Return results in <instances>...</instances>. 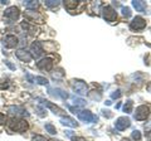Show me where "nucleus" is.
I'll return each instance as SVG.
<instances>
[{"instance_id": "10", "label": "nucleus", "mask_w": 151, "mask_h": 141, "mask_svg": "<svg viewBox=\"0 0 151 141\" xmlns=\"http://www.w3.org/2000/svg\"><path fill=\"white\" fill-rule=\"evenodd\" d=\"M37 67L42 70H50L53 68V62H52L50 58H44L37 63Z\"/></svg>"}, {"instance_id": "5", "label": "nucleus", "mask_w": 151, "mask_h": 141, "mask_svg": "<svg viewBox=\"0 0 151 141\" xmlns=\"http://www.w3.org/2000/svg\"><path fill=\"white\" fill-rule=\"evenodd\" d=\"M102 17L107 22H115L117 19V13L112 6H103L102 8Z\"/></svg>"}, {"instance_id": "36", "label": "nucleus", "mask_w": 151, "mask_h": 141, "mask_svg": "<svg viewBox=\"0 0 151 141\" xmlns=\"http://www.w3.org/2000/svg\"><path fill=\"white\" fill-rule=\"evenodd\" d=\"M105 103H106V105H107V106H110V105H111V101H106Z\"/></svg>"}, {"instance_id": "4", "label": "nucleus", "mask_w": 151, "mask_h": 141, "mask_svg": "<svg viewBox=\"0 0 151 141\" xmlns=\"http://www.w3.org/2000/svg\"><path fill=\"white\" fill-rule=\"evenodd\" d=\"M78 119L83 121V122H88V124H93V122L97 121V116L93 115L91 111L88 110H83L78 112Z\"/></svg>"}, {"instance_id": "32", "label": "nucleus", "mask_w": 151, "mask_h": 141, "mask_svg": "<svg viewBox=\"0 0 151 141\" xmlns=\"http://www.w3.org/2000/svg\"><path fill=\"white\" fill-rule=\"evenodd\" d=\"M72 141H86V139H83V137H74V136H72Z\"/></svg>"}, {"instance_id": "11", "label": "nucleus", "mask_w": 151, "mask_h": 141, "mask_svg": "<svg viewBox=\"0 0 151 141\" xmlns=\"http://www.w3.org/2000/svg\"><path fill=\"white\" fill-rule=\"evenodd\" d=\"M42 53H43L42 44L39 43V42H34V43L32 44V47H30V54H32V57L38 58L39 55H42Z\"/></svg>"}, {"instance_id": "20", "label": "nucleus", "mask_w": 151, "mask_h": 141, "mask_svg": "<svg viewBox=\"0 0 151 141\" xmlns=\"http://www.w3.org/2000/svg\"><path fill=\"white\" fill-rule=\"evenodd\" d=\"M25 8L28 9V10H33V9L35 10V8H38V3L37 1H27Z\"/></svg>"}, {"instance_id": "14", "label": "nucleus", "mask_w": 151, "mask_h": 141, "mask_svg": "<svg viewBox=\"0 0 151 141\" xmlns=\"http://www.w3.org/2000/svg\"><path fill=\"white\" fill-rule=\"evenodd\" d=\"M8 111L10 112L12 115H23V116H27V111L24 109H22V107H19V106H10L8 109Z\"/></svg>"}, {"instance_id": "16", "label": "nucleus", "mask_w": 151, "mask_h": 141, "mask_svg": "<svg viewBox=\"0 0 151 141\" xmlns=\"http://www.w3.org/2000/svg\"><path fill=\"white\" fill-rule=\"evenodd\" d=\"M132 5H134V8H135L137 12L145 13V10H146V4H145V1H140V0H134V1H132Z\"/></svg>"}, {"instance_id": "6", "label": "nucleus", "mask_w": 151, "mask_h": 141, "mask_svg": "<svg viewBox=\"0 0 151 141\" xmlns=\"http://www.w3.org/2000/svg\"><path fill=\"white\" fill-rule=\"evenodd\" d=\"M19 15H20V12H19V9L15 6H10L4 12V17H5L9 22H15L19 18Z\"/></svg>"}, {"instance_id": "1", "label": "nucleus", "mask_w": 151, "mask_h": 141, "mask_svg": "<svg viewBox=\"0 0 151 141\" xmlns=\"http://www.w3.org/2000/svg\"><path fill=\"white\" fill-rule=\"evenodd\" d=\"M8 126L9 129L13 131H17V132H24L28 129V124L24 120H17V119H12L8 121Z\"/></svg>"}, {"instance_id": "30", "label": "nucleus", "mask_w": 151, "mask_h": 141, "mask_svg": "<svg viewBox=\"0 0 151 141\" xmlns=\"http://www.w3.org/2000/svg\"><path fill=\"white\" fill-rule=\"evenodd\" d=\"M102 114L105 117H107V119H110V117H112V114H111V111H108V110H103L102 111Z\"/></svg>"}, {"instance_id": "8", "label": "nucleus", "mask_w": 151, "mask_h": 141, "mask_svg": "<svg viewBox=\"0 0 151 141\" xmlns=\"http://www.w3.org/2000/svg\"><path fill=\"white\" fill-rule=\"evenodd\" d=\"M130 125H131V121H130V119H127V117H119L116 121V124H115L116 129L119 131L126 130L127 127H130Z\"/></svg>"}, {"instance_id": "37", "label": "nucleus", "mask_w": 151, "mask_h": 141, "mask_svg": "<svg viewBox=\"0 0 151 141\" xmlns=\"http://www.w3.org/2000/svg\"><path fill=\"white\" fill-rule=\"evenodd\" d=\"M50 141H60V140H54V139H53V140H50Z\"/></svg>"}, {"instance_id": "13", "label": "nucleus", "mask_w": 151, "mask_h": 141, "mask_svg": "<svg viewBox=\"0 0 151 141\" xmlns=\"http://www.w3.org/2000/svg\"><path fill=\"white\" fill-rule=\"evenodd\" d=\"M39 101H42V103H43L44 106L48 107V109H50L52 111L54 112V114H57V115H62V114H63V110H62V109H59L58 106L53 105V103H52V102H49V101H45V100H42V98H39Z\"/></svg>"}, {"instance_id": "18", "label": "nucleus", "mask_w": 151, "mask_h": 141, "mask_svg": "<svg viewBox=\"0 0 151 141\" xmlns=\"http://www.w3.org/2000/svg\"><path fill=\"white\" fill-rule=\"evenodd\" d=\"M78 1H73V0H69V1H64V6L68 9V10H72V9H74V8H77V5H78Z\"/></svg>"}, {"instance_id": "34", "label": "nucleus", "mask_w": 151, "mask_h": 141, "mask_svg": "<svg viewBox=\"0 0 151 141\" xmlns=\"http://www.w3.org/2000/svg\"><path fill=\"white\" fill-rule=\"evenodd\" d=\"M4 122H5V117L0 114V124H4Z\"/></svg>"}, {"instance_id": "3", "label": "nucleus", "mask_w": 151, "mask_h": 141, "mask_svg": "<svg viewBox=\"0 0 151 141\" xmlns=\"http://www.w3.org/2000/svg\"><path fill=\"white\" fill-rule=\"evenodd\" d=\"M150 111H151V107L150 106H145V105H141L136 109V114H135V119L137 121H142L146 120L150 115Z\"/></svg>"}, {"instance_id": "19", "label": "nucleus", "mask_w": 151, "mask_h": 141, "mask_svg": "<svg viewBox=\"0 0 151 141\" xmlns=\"http://www.w3.org/2000/svg\"><path fill=\"white\" fill-rule=\"evenodd\" d=\"M52 92H55V93H50V95H53V96H59V97H62L63 100H65L67 98V93L63 92L62 90H50Z\"/></svg>"}, {"instance_id": "9", "label": "nucleus", "mask_w": 151, "mask_h": 141, "mask_svg": "<svg viewBox=\"0 0 151 141\" xmlns=\"http://www.w3.org/2000/svg\"><path fill=\"white\" fill-rule=\"evenodd\" d=\"M18 43H19V40L15 35H6L3 39V45L6 47V48H15Z\"/></svg>"}, {"instance_id": "33", "label": "nucleus", "mask_w": 151, "mask_h": 141, "mask_svg": "<svg viewBox=\"0 0 151 141\" xmlns=\"http://www.w3.org/2000/svg\"><path fill=\"white\" fill-rule=\"evenodd\" d=\"M5 64H6V65H8V67L10 68V69H15V65H13L10 62H9V60H5Z\"/></svg>"}, {"instance_id": "21", "label": "nucleus", "mask_w": 151, "mask_h": 141, "mask_svg": "<svg viewBox=\"0 0 151 141\" xmlns=\"http://www.w3.org/2000/svg\"><path fill=\"white\" fill-rule=\"evenodd\" d=\"M45 130L48 131L50 135H55L57 134V130H55V127L52 124H45Z\"/></svg>"}, {"instance_id": "7", "label": "nucleus", "mask_w": 151, "mask_h": 141, "mask_svg": "<svg viewBox=\"0 0 151 141\" xmlns=\"http://www.w3.org/2000/svg\"><path fill=\"white\" fill-rule=\"evenodd\" d=\"M145 27H146V20L141 17L134 18V20H132L130 24V28L132 30H142Z\"/></svg>"}, {"instance_id": "26", "label": "nucleus", "mask_w": 151, "mask_h": 141, "mask_svg": "<svg viewBox=\"0 0 151 141\" xmlns=\"http://www.w3.org/2000/svg\"><path fill=\"white\" fill-rule=\"evenodd\" d=\"M37 111H38V115H39L40 117H44L47 115V112L44 109H42V107H37Z\"/></svg>"}, {"instance_id": "35", "label": "nucleus", "mask_w": 151, "mask_h": 141, "mask_svg": "<svg viewBox=\"0 0 151 141\" xmlns=\"http://www.w3.org/2000/svg\"><path fill=\"white\" fill-rule=\"evenodd\" d=\"M60 70H62V69H59V72H60ZM62 76H63V72H60L59 77H62ZM53 78H58V74H53Z\"/></svg>"}, {"instance_id": "31", "label": "nucleus", "mask_w": 151, "mask_h": 141, "mask_svg": "<svg viewBox=\"0 0 151 141\" xmlns=\"http://www.w3.org/2000/svg\"><path fill=\"white\" fill-rule=\"evenodd\" d=\"M112 98H120L121 97V91H116V92H113L112 95H111Z\"/></svg>"}, {"instance_id": "2", "label": "nucleus", "mask_w": 151, "mask_h": 141, "mask_svg": "<svg viewBox=\"0 0 151 141\" xmlns=\"http://www.w3.org/2000/svg\"><path fill=\"white\" fill-rule=\"evenodd\" d=\"M70 86H72V88L76 91V93H78V95H87L88 92V87L86 82L81 81V79H72L70 81Z\"/></svg>"}, {"instance_id": "23", "label": "nucleus", "mask_w": 151, "mask_h": 141, "mask_svg": "<svg viewBox=\"0 0 151 141\" xmlns=\"http://www.w3.org/2000/svg\"><path fill=\"white\" fill-rule=\"evenodd\" d=\"M131 137L134 139L135 141H140V140H141V132H140V131H137V130H135L134 132H132Z\"/></svg>"}, {"instance_id": "12", "label": "nucleus", "mask_w": 151, "mask_h": 141, "mask_svg": "<svg viewBox=\"0 0 151 141\" xmlns=\"http://www.w3.org/2000/svg\"><path fill=\"white\" fill-rule=\"evenodd\" d=\"M17 57L20 59V60H23V62H30L32 60V54H30V52H28V50H25V49H19V50H17Z\"/></svg>"}, {"instance_id": "27", "label": "nucleus", "mask_w": 151, "mask_h": 141, "mask_svg": "<svg viewBox=\"0 0 151 141\" xmlns=\"http://www.w3.org/2000/svg\"><path fill=\"white\" fill-rule=\"evenodd\" d=\"M9 87V81H1L0 82V90H4V88Z\"/></svg>"}, {"instance_id": "29", "label": "nucleus", "mask_w": 151, "mask_h": 141, "mask_svg": "<svg viewBox=\"0 0 151 141\" xmlns=\"http://www.w3.org/2000/svg\"><path fill=\"white\" fill-rule=\"evenodd\" d=\"M74 103L76 105H78V106H83L86 102H84L83 100H81V98H74Z\"/></svg>"}, {"instance_id": "28", "label": "nucleus", "mask_w": 151, "mask_h": 141, "mask_svg": "<svg viewBox=\"0 0 151 141\" xmlns=\"http://www.w3.org/2000/svg\"><path fill=\"white\" fill-rule=\"evenodd\" d=\"M32 141H47V140L43 137V136H40V135H35L34 137L32 139Z\"/></svg>"}, {"instance_id": "17", "label": "nucleus", "mask_w": 151, "mask_h": 141, "mask_svg": "<svg viewBox=\"0 0 151 141\" xmlns=\"http://www.w3.org/2000/svg\"><path fill=\"white\" fill-rule=\"evenodd\" d=\"M132 107H134V102H132L131 100H127L125 102V105H124V111L126 112V114H131V112H132Z\"/></svg>"}, {"instance_id": "24", "label": "nucleus", "mask_w": 151, "mask_h": 141, "mask_svg": "<svg viewBox=\"0 0 151 141\" xmlns=\"http://www.w3.org/2000/svg\"><path fill=\"white\" fill-rule=\"evenodd\" d=\"M35 82L39 84H48V79L44 77H35Z\"/></svg>"}, {"instance_id": "15", "label": "nucleus", "mask_w": 151, "mask_h": 141, "mask_svg": "<svg viewBox=\"0 0 151 141\" xmlns=\"http://www.w3.org/2000/svg\"><path fill=\"white\" fill-rule=\"evenodd\" d=\"M60 124L62 125H64V126H69V127H77L78 126V124L73 119H70V117H62L60 119Z\"/></svg>"}, {"instance_id": "22", "label": "nucleus", "mask_w": 151, "mask_h": 141, "mask_svg": "<svg viewBox=\"0 0 151 141\" xmlns=\"http://www.w3.org/2000/svg\"><path fill=\"white\" fill-rule=\"evenodd\" d=\"M45 5L48 6V8H55V6L59 5V1H54V0H47Z\"/></svg>"}, {"instance_id": "25", "label": "nucleus", "mask_w": 151, "mask_h": 141, "mask_svg": "<svg viewBox=\"0 0 151 141\" xmlns=\"http://www.w3.org/2000/svg\"><path fill=\"white\" fill-rule=\"evenodd\" d=\"M122 14L126 17V18H129V17H131V9L130 8H122Z\"/></svg>"}]
</instances>
